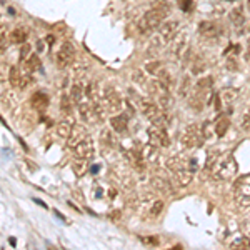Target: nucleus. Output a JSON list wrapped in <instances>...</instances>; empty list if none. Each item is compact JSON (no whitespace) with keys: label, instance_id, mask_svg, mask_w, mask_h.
Here are the masks:
<instances>
[{"label":"nucleus","instance_id":"nucleus-1","mask_svg":"<svg viewBox=\"0 0 250 250\" xmlns=\"http://www.w3.org/2000/svg\"><path fill=\"white\" fill-rule=\"evenodd\" d=\"M172 5L167 0H155L149 10L142 15V18L139 20V30L140 33H150L152 30L158 29L167 17H169Z\"/></svg>","mask_w":250,"mask_h":250},{"label":"nucleus","instance_id":"nucleus-2","mask_svg":"<svg viewBox=\"0 0 250 250\" xmlns=\"http://www.w3.org/2000/svg\"><path fill=\"white\" fill-rule=\"evenodd\" d=\"M180 32V24L179 20H167L160 27L157 29V35L154 37V40L149 45V55H157L170 44V40Z\"/></svg>","mask_w":250,"mask_h":250},{"label":"nucleus","instance_id":"nucleus-3","mask_svg":"<svg viewBox=\"0 0 250 250\" xmlns=\"http://www.w3.org/2000/svg\"><path fill=\"white\" fill-rule=\"evenodd\" d=\"M208 172L215 180H232L237 173V162L230 154H219Z\"/></svg>","mask_w":250,"mask_h":250},{"label":"nucleus","instance_id":"nucleus-4","mask_svg":"<svg viewBox=\"0 0 250 250\" xmlns=\"http://www.w3.org/2000/svg\"><path fill=\"white\" fill-rule=\"evenodd\" d=\"M210 92H212V78L210 77L199 78V80L194 83V89H192L190 95L187 97L188 107L194 109L197 112H200L208 102Z\"/></svg>","mask_w":250,"mask_h":250},{"label":"nucleus","instance_id":"nucleus-5","mask_svg":"<svg viewBox=\"0 0 250 250\" xmlns=\"http://www.w3.org/2000/svg\"><path fill=\"white\" fill-rule=\"evenodd\" d=\"M140 112L142 115H145V119H149L152 125H158V127H167L169 124V117H167V112L162 110L158 107V104L150 97H140L137 102Z\"/></svg>","mask_w":250,"mask_h":250},{"label":"nucleus","instance_id":"nucleus-6","mask_svg":"<svg viewBox=\"0 0 250 250\" xmlns=\"http://www.w3.org/2000/svg\"><path fill=\"white\" fill-rule=\"evenodd\" d=\"M170 59L173 60H184L185 55L188 54V33L185 30L177 33L172 40H170L169 47H167Z\"/></svg>","mask_w":250,"mask_h":250},{"label":"nucleus","instance_id":"nucleus-7","mask_svg":"<svg viewBox=\"0 0 250 250\" xmlns=\"http://www.w3.org/2000/svg\"><path fill=\"white\" fill-rule=\"evenodd\" d=\"M180 142L185 149H199L203 143V137L199 130V125L197 124H188L187 127L184 128L180 135Z\"/></svg>","mask_w":250,"mask_h":250},{"label":"nucleus","instance_id":"nucleus-8","mask_svg":"<svg viewBox=\"0 0 250 250\" xmlns=\"http://www.w3.org/2000/svg\"><path fill=\"white\" fill-rule=\"evenodd\" d=\"M75 57H77V50H75V45L70 44V42H65V44L60 47V50L57 52L55 57V63L59 69H69L75 63Z\"/></svg>","mask_w":250,"mask_h":250},{"label":"nucleus","instance_id":"nucleus-9","mask_svg":"<svg viewBox=\"0 0 250 250\" xmlns=\"http://www.w3.org/2000/svg\"><path fill=\"white\" fill-rule=\"evenodd\" d=\"M102 107H104L105 113H117L122 109V98H120L119 92L113 89H105L102 92Z\"/></svg>","mask_w":250,"mask_h":250},{"label":"nucleus","instance_id":"nucleus-10","mask_svg":"<svg viewBox=\"0 0 250 250\" xmlns=\"http://www.w3.org/2000/svg\"><path fill=\"white\" fill-rule=\"evenodd\" d=\"M235 202L238 207H250V175L242 177L235 184Z\"/></svg>","mask_w":250,"mask_h":250},{"label":"nucleus","instance_id":"nucleus-11","mask_svg":"<svg viewBox=\"0 0 250 250\" xmlns=\"http://www.w3.org/2000/svg\"><path fill=\"white\" fill-rule=\"evenodd\" d=\"M197 32H199V35L202 37V39L214 40V39H217V37H220L223 33V27L215 20H202L199 24Z\"/></svg>","mask_w":250,"mask_h":250},{"label":"nucleus","instance_id":"nucleus-12","mask_svg":"<svg viewBox=\"0 0 250 250\" xmlns=\"http://www.w3.org/2000/svg\"><path fill=\"white\" fill-rule=\"evenodd\" d=\"M167 169L170 172H175V170H182V169H187V170H192L195 172L199 169V164H197L195 158H187L184 155H173L167 160Z\"/></svg>","mask_w":250,"mask_h":250},{"label":"nucleus","instance_id":"nucleus-13","mask_svg":"<svg viewBox=\"0 0 250 250\" xmlns=\"http://www.w3.org/2000/svg\"><path fill=\"white\" fill-rule=\"evenodd\" d=\"M9 82L14 89L24 90L25 87L32 82V78H30V75L27 74V72L20 70V67L14 65V67H10V72H9Z\"/></svg>","mask_w":250,"mask_h":250},{"label":"nucleus","instance_id":"nucleus-14","mask_svg":"<svg viewBox=\"0 0 250 250\" xmlns=\"http://www.w3.org/2000/svg\"><path fill=\"white\" fill-rule=\"evenodd\" d=\"M147 135H149V142L154 143L157 147H169L170 139L167 134L165 127H158V125H152L150 128H147Z\"/></svg>","mask_w":250,"mask_h":250},{"label":"nucleus","instance_id":"nucleus-15","mask_svg":"<svg viewBox=\"0 0 250 250\" xmlns=\"http://www.w3.org/2000/svg\"><path fill=\"white\" fill-rule=\"evenodd\" d=\"M74 152V157L78 158V160H89V158L94 157V142H92V137L87 135L85 139L80 140L77 145L72 149Z\"/></svg>","mask_w":250,"mask_h":250},{"label":"nucleus","instance_id":"nucleus-16","mask_svg":"<svg viewBox=\"0 0 250 250\" xmlns=\"http://www.w3.org/2000/svg\"><path fill=\"white\" fill-rule=\"evenodd\" d=\"M78 105V112H80L82 115V120L83 122H87L89 125H95L100 119V115L97 113L95 107L92 105V102H80Z\"/></svg>","mask_w":250,"mask_h":250},{"label":"nucleus","instance_id":"nucleus-17","mask_svg":"<svg viewBox=\"0 0 250 250\" xmlns=\"http://www.w3.org/2000/svg\"><path fill=\"white\" fill-rule=\"evenodd\" d=\"M85 89H87V85H85V82H83V77L75 78L70 87V98L74 100V104H80L82 97L85 95Z\"/></svg>","mask_w":250,"mask_h":250},{"label":"nucleus","instance_id":"nucleus-18","mask_svg":"<svg viewBox=\"0 0 250 250\" xmlns=\"http://www.w3.org/2000/svg\"><path fill=\"white\" fill-rule=\"evenodd\" d=\"M30 104L37 112H45L48 109V104H50V98L44 92H35L30 97Z\"/></svg>","mask_w":250,"mask_h":250},{"label":"nucleus","instance_id":"nucleus-19","mask_svg":"<svg viewBox=\"0 0 250 250\" xmlns=\"http://www.w3.org/2000/svg\"><path fill=\"white\" fill-rule=\"evenodd\" d=\"M87 135H90V134L87 132L85 127H82V125H74V130H72L70 137L67 139V147H69V149L72 150L78 142H80V140L85 139Z\"/></svg>","mask_w":250,"mask_h":250},{"label":"nucleus","instance_id":"nucleus-20","mask_svg":"<svg viewBox=\"0 0 250 250\" xmlns=\"http://www.w3.org/2000/svg\"><path fill=\"white\" fill-rule=\"evenodd\" d=\"M110 127L113 132L117 134H124L128 127V115L127 113H119V115H113L110 119Z\"/></svg>","mask_w":250,"mask_h":250},{"label":"nucleus","instance_id":"nucleus-21","mask_svg":"<svg viewBox=\"0 0 250 250\" xmlns=\"http://www.w3.org/2000/svg\"><path fill=\"white\" fill-rule=\"evenodd\" d=\"M128 160H130V165L134 167L135 170H139V172H142V170H145V157H143L142 150H128L127 154Z\"/></svg>","mask_w":250,"mask_h":250},{"label":"nucleus","instance_id":"nucleus-22","mask_svg":"<svg viewBox=\"0 0 250 250\" xmlns=\"http://www.w3.org/2000/svg\"><path fill=\"white\" fill-rule=\"evenodd\" d=\"M194 173L195 172H192V170L182 169V170H175V172H172V175H173V180L177 182L179 187H187V185H190L192 179H194Z\"/></svg>","mask_w":250,"mask_h":250},{"label":"nucleus","instance_id":"nucleus-23","mask_svg":"<svg viewBox=\"0 0 250 250\" xmlns=\"http://www.w3.org/2000/svg\"><path fill=\"white\" fill-rule=\"evenodd\" d=\"M152 187L157 188V190L164 192V194H169V195H173L175 194V190L172 188V184H170L169 180L164 179V177H158V175H154L152 177Z\"/></svg>","mask_w":250,"mask_h":250},{"label":"nucleus","instance_id":"nucleus-24","mask_svg":"<svg viewBox=\"0 0 250 250\" xmlns=\"http://www.w3.org/2000/svg\"><path fill=\"white\" fill-rule=\"evenodd\" d=\"M238 95V90L235 89H225L222 90V94H219V109L222 107V105H232L234 102H235V98Z\"/></svg>","mask_w":250,"mask_h":250},{"label":"nucleus","instance_id":"nucleus-25","mask_svg":"<svg viewBox=\"0 0 250 250\" xmlns=\"http://www.w3.org/2000/svg\"><path fill=\"white\" fill-rule=\"evenodd\" d=\"M27 39H29V30L25 27H17L10 32V42H12V44H17V45L25 44Z\"/></svg>","mask_w":250,"mask_h":250},{"label":"nucleus","instance_id":"nucleus-26","mask_svg":"<svg viewBox=\"0 0 250 250\" xmlns=\"http://www.w3.org/2000/svg\"><path fill=\"white\" fill-rule=\"evenodd\" d=\"M192 89H194V80H192V77L190 75H184V78H182V82H180V87H179V95L187 98L190 95Z\"/></svg>","mask_w":250,"mask_h":250},{"label":"nucleus","instance_id":"nucleus-27","mask_svg":"<svg viewBox=\"0 0 250 250\" xmlns=\"http://www.w3.org/2000/svg\"><path fill=\"white\" fill-rule=\"evenodd\" d=\"M57 135H59L60 139H69L72 130H74V124L70 122V120H62L60 124H57Z\"/></svg>","mask_w":250,"mask_h":250},{"label":"nucleus","instance_id":"nucleus-28","mask_svg":"<svg viewBox=\"0 0 250 250\" xmlns=\"http://www.w3.org/2000/svg\"><path fill=\"white\" fill-rule=\"evenodd\" d=\"M230 22H232L235 27H242L245 24V12H244V7H237L230 12Z\"/></svg>","mask_w":250,"mask_h":250},{"label":"nucleus","instance_id":"nucleus-29","mask_svg":"<svg viewBox=\"0 0 250 250\" xmlns=\"http://www.w3.org/2000/svg\"><path fill=\"white\" fill-rule=\"evenodd\" d=\"M142 154H143V157H145L147 162H155V160H157V157H158L157 145H154V143L149 142V143H147V145L142 149Z\"/></svg>","mask_w":250,"mask_h":250},{"label":"nucleus","instance_id":"nucleus-30","mask_svg":"<svg viewBox=\"0 0 250 250\" xmlns=\"http://www.w3.org/2000/svg\"><path fill=\"white\" fill-rule=\"evenodd\" d=\"M229 127H230L229 117L223 115L217 120V124H215V134H217L219 137H223V135L227 134V130H229Z\"/></svg>","mask_w":250,"mask_h":250},{"label":"nucleus","instance_id":"nucleus-31","mask_svg":"<svg viewBox=\"0 0 250 250\" xmlns=\"http://www.w3.org/2000/svg\"><path fill=\"white\" fill-rule=\"evenodd\" d=\"M25 69H27L29 74H32V72L39 70L40 69V59H39V55L30 54L29 59L25 60Z\"/></svg>","mask_w":250,"mask_h":250},{"label":"nucleus","instance_id":"nucleus-32","mask_svg":"<svg viewBox=\"0 0 250 250\" xmlns=\"http://www.w3.org/2000/svg\"><path fill=\"white\" fill-rule=\"evenodd\" d=\"M162 210H164V202H162V200H154V202L149 205V217L150 219L158 217Z\"/></svg>","mask_w":250,"mask_h":250},{"label":"nucleus","instance_id":"nucleus-33","mask_svg":"<svg viewBox=\"0 0 250 250\" xmlns=\"http://www.w3.org/2000/svg\"><path fill=\"white\" fill-rule=\"evenodd\" d=\"M155 75H157L158 80H160L162 83H165L167 87L172 85V74H170V72L167 70V69H164V67H160V69H158V72Z\"/></svg>","mask_w":250,"mask_h":250},{"label":"nucleus","instance_id":"nucleus-34","mask_svg":"<svg viewBox=\"0 0 250 250\" xmlns=\"http://www.w3.org/2000/svg\"><path fill=\"white\" fill-rule=\"evenodd\" d=\"M102 140L105 142V145L112 147V149H115L117 147V139L113 137V130H104V134H102Z\"/></svg>","mask_w":250,"mask_h":250},{"label":"nucleus","instance_id":"nucleus-35","mask_svg":"<svg viewBox=\"0 0 250 250\" xmlns=\"http://www.w3.org/2000/svg\"><path fill=\"white\" fill-rule=\"evenodd\" d=\"M232 249H237V250H242V249H250V240L247 237H238L235 240L232 242V245H230Z\"/></svg>","mask_w":250,"mask_h":250},{"label":"nucleus","instance_id":"nucleus-36","mask_svg":"<svg viewBox=\"0 0 250 250\" xmlns=\"http://www.w3.org/2000/svg\"><path fill=\"white\" fill-rule=\"evenodd\" d=\"M72 170L75 172V175L82 177L83 173H85V160H78V158H75V162L72 164Z\"/></svg>","mask_w":250,"mask_h":250},{"label":"nucleus","instance_id":"nucleus-37","mask_svg":"<svg viewBox=\"0 0 250 250\" xmlns=\"http://www.w3.org/2000/svg\"><path fill=\"white\" fill-rule=\"evenodd\" d=\"M240 127H242V130H244V132H250V109L244 113V117H242Z\"/></svg>","mask_w":250,"mask_h":250},{"label":"nucleus","instance_id":"nucleus-38","mask_svg":"<svg viewBox=\"0 0 250 250\" xmlns=\"http://www.w3.org/2000/svg\"><path fill=\"white\" fill-rule=\"evenodd\" d=\"M160 62H158V60H152V62H147V65H145V69L150 72V74H157L158 72V69H160Z\"/></svg>","mask_w":250,"mask_h":250},{"label":"nucleus","instance_id":"nucleus-39","mask_svg":"<svg viewBox=\"0 0 250 250\" xmlns=\"http://www.w3.org/2000/svg\"><path fill=\"white\" fill-rule=\"evenodd\" d=\"M132 80L135 83H143L145 82V74H143V70H134L132 72Z\"/></svg>","mask_w":250,"mask_h":250},{"label":"nucleus","instance_id":"nucleus-40","mask_svg":"<svg viewBox=\"0 0 250 250\" xmlns=\"http://www.w3.org/2000/svg\"><path fill=\"white\" fill-rule=\"evenodd\" d=\"M72 104H74V100H72L70 97L63 95V97H62V104H60V107H62V110H63V112L70 113V105H72Z\"/></svg>","mask_w":250,"mask_h":250},{"label":"nucleus","instance_id":"nucleus-41","mask_svg":"<svg viewBox=\"0 0 250 250\" xmlns=\"http://www.w3.org/2000/svg\"><path fill=\"white\" fill-rule=\"evenodd\" d=\"M177 2H179V7L184 12H188L194 7V0H177Z\"/></svg>","mask_w":250,"mask_h":250},{"label":"nucleus","instance_id":"nucleus-42","mask_svg":"<svg viewBox=\"0 0 250 250\" xmlns=\"http://www.w3.org/2000/svg\"><path fill=\"white\" fill-rule=\"evenodd\" d=\"M227 67H229V70H237L238 69V65H237V60L235 59H229L227 60Z\"/></svg>","mask_w":250,"mask_h":250},{"label":"nucleus","instance_id":"nucleus-43","mask_svg":"<svg viewBox=\"0 0 250 250\" xmlns=\"http://www.w3.org/2000/svg\"><path fill=\"white\" fill-rule=\"evenodd\" d=\"M27 54H30V45L25 44L24 47H22V52H20V60H24L25 57H27Z\"/></svg>","mask_w":250,"mask_h":250},{"label":"nucleus","instance_id":"nucleus-44","mask_svg":"<svg viewBox=\"0 0 250 250\" xmlns=\"http://www.w3.org/2000/svg\"><path fill=\"white\" fill-rule=\"evenodd\" d=\"M0 40H2V52L5 50V29L2 27V37H0Z\"/></svg>","mask_w":250,"mask_h":250},{"label":"nucleus","instance_id":"nucleus-45","mask_svg":"<svg viewBox=\"0 0 250 250\" xmlns=\"http://www.w3.org/2000/svg\"><path fill=\"white\" fill-rule=\"evenodd\" d=\"M245 59L250 62V45H249V48H247V52H245Z\"/></svg>","mask_w":250,"mask_h":250},{"label":"nucleus","instance_id":"nucleus-46","mask_svg":"<svg viewBox=\"0 0 250 250\" xmlns=\"http://www.w3.org/2000/svg\"><path fill=\"white\" fill-rule=\"evenodd\" d=\"M247 7H249V10H250V0H247Z\"/></svg>","mask_w":250,"mask_h":250}]
</instances>
